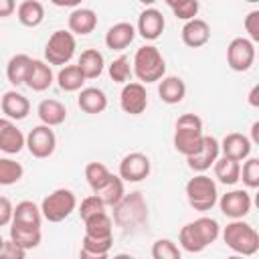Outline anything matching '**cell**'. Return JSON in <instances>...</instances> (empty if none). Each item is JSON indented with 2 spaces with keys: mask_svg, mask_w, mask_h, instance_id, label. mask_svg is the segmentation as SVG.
I'll use <instances>...</instances> for the list:
<instances>
[{
  "mask_svg": "<svg viewBox=\"0 0 259 259\" xmlns=\"http://www.w3.org/2000/svg\"><path fill=\"white\" fill-rule=\"evenodd\" d=\"M221 235V227L210 217H200L192 223H186L178 233V243L186 253H202L212 245Z\"/></svg>",
  "mask_w": 259,
  "mask_h": 259,
  "instance_id": "1",
  "label": "cell"
},
{
  "mask_svg": "<svg viewBox=\"0 0 259 259\" xmlns=\"http://www.w3.org/2000/svg\"><path fill=\"white\" fill-rule=\"evenodd\" d=\"M204 140V132H202V119L196 113H182L176 119L174 125V148L178 154H182L184 158L196 154L202 146Z\"/></svg>",
  "mask_w": 259,
  "mask_h": 259,
  "instance_id": "2",
  "label": "cell"
},
{
  "mask_svg": "<svg viewBox=\"0 0 259 259\" xmlns=\"http://www.w3.org/2000/svg\"><path fill=\"white\" fill-rule=\"evenodd\" d=\"M132 73L140 79V83H156L162 77H166V61L158 47L144 45L136 51L132 61Z\"/></svg>",
  "mask_w": 259,
  "mask_h": 259,
  "instance_id": "3",
  "label": "cell"
},
{
  "mask_svg": "<svg viewBox=\"0 0 259 259\" xmlns=\"http://www.w3.org/2000/svg\"><path fill=\"white\" fill-rule=\"evenodd\" d=\"M223 241L235 255H241V257H251L259 251V233L255 231V227H251L243 219L231 221L225 227Z\"/></svg>",
  "mask_w": 259,
  "mask_h": 259,
  "instance_id": "4",
  "label": "cell"
},
{
  "mask_svg": "<svg viewBox=\"0 0 259 259\" xmlns=\"http://www.w3.org/2000/svg\"><path fill=\"white\" fill-rule=\"evenodd\" d=\"M117 227L121 229H138L148 221V202L142 192H130L125 194L115 206H113V219Z\"/></svg>",
  "mask_w": 259,
  "mask_h": 259,
  "instance_id": "5",
  "label": "cell"
},
{
  "mask_svg": "<svg viewBox=\"0 0 259 259\" xmlns=\"http://www.w3.org/2000/svg\"><path fill=\"white\" fill-rule=\"evenodd\" d=\"M186 200L188 204L198 210V212H206L210 210L217 200H219V190H217V182L206 176V174H196L194 178H190L186 182Z\"/></svg>",
  "mask_w": 259,
  "mask_h": 259,
  "instance_id": "6",
  "label": "cell"
},
{
  "mask_svg": "<svg viewBox=\"0 0 259 259\" xmlns=\"http://www.w3.org/2000/svg\"><path fill=\"white\" fill-rule=\"evenodd\" d=\"M77 208V196L69 188H57L40 202V214L49 223H63Z\"/></svg>",
  "mask_w": 259,
  "mask_h": 259,
  "instance_id": "7",
  "label": "cell"
},
{
  "mask_svg": "<svg viewBox=\"0 0 259 259\" xmlns=\"http://www.w3.org/2000/svg\"><path fill=\"white\" fill-rule=\"evenodd\" d=\"M77 40L69 30H55L45 45V63L65 67L73 59Z\"/></svg>",
  "mask_w": 259,
  "mask_h": 259,
  "instance_id": "8",
  "label": "cell"
},
{
  "mask_svg": "<svg viewBox=\"0 0 259 259\" xmlns=\"http://www.w3.org/2000/svg\"><path fill=\"white\" fill-rule=\"evenodd\" d=\"M255 63V45L245 38V36H237L229 42L227 47V65L229 69L243 73L249 71Z\"/></svg>",
  "mask_w": 259,
  "mask_h": 259,
  "instance_id": "9",
  "label": "cell"
},
{
  "mask_svg": "<svg viewBox=\"0 0 259 259\" xmlns=\"http://www.w3.org/2000/svg\"><path fill=\"white\" fill-rule=\"evenodd\" d=\"M26 150L30 152L32 158L45 160L49 156H53L55 148H57V136L49 125H34L28 136H26Z\"/></svg>",
  "mask_w": 259,
  "mask_h": 259,
  "instance_id": "10",
  "label": "cell"
},
{
  "mask_svg": "<svg viewBox=\"0 0 259 259\" xmlns=\"http://www.w3.org/2000/svg\"><path fill=\"white\" fill-rule=\"evenodd\" d=\"M150 170H152V162L146 154L142 152H130L121 158L119 162V172L117 176L123 180V182H142L150 176Z\"/></svg>",
  "mask_w": 259,
  "mask_h": 259,
  "instance_id": "11",
  "label": "cell"
},
{
  "mask_svg": "<svg viewBox=\"0 0 259 259\" xmlns=\"http://www.w3.org/2000/svg\"><path fill=\"white\" fill-rule=\"evenodd\" d=\"M219 206H221V212L231 219V221H241L245 219L249 212H251V206H253V200H251V194L247 190H229L227 194H223L219 200Z\"/></svg>",
  "mask_w": 259,
  "mask_h": 259,
  "instance_id": "12",
  "label": "cell"
},
{
  "mask_svg": "<svg viewBox=\"0 0 259 259\" xmlns=\"http://www.w3.org/2000/svg\"><path fill=\"white\" fill-rule=\"evenodd\" d=\"M119 107L130 115H140L148 107V93L146 87L138 81H130L121 87L119 93Z\"/></svg>",
  "mask_w": 259,
  "mask_h": 259,
  "instance_id": "13",
  "label": "cell"
},
{
  "mask_svg": "<svg viewBox=\"0 0 259 259\" xmlns=\"http://www.w3.org/2000/svg\"><path fill=\"white\" fill-rule=\"evenodd\" d=\"M219 154H221L219 140L212 138V136H204L200 150H198L196 154L188 156V158H186V164H188V168L194 170L196 174H204V172L219 160Z\"/></svg>",
  "mask_w": 259,
  "mask_h": 259,
  "instance_id": "14",
  "label": "cell"
},
{
  "mask_svg": "<svg viewBox=\"0 0 259 259\" xmlns=\"http://www.w3.org/2000/svg\"><path fill=\"white\" fill-rule=\"evenodd\" d=\"M219 148H221V154L223 158H229V160H235V162H245L247 158H251V148L253 144L249 142V138L245 134H239V132H231L223 138V142H219Z\"/></svg>",
  "mask_w": 259,
  "mask_h": 259,
  "instance_id": "15",
  "label": "cell"
},
{
  "mask_svg": "<svg viewBox=\"0 0 259 259\" xmlns=\"http://www.w3.org/2000/svg\"><path fill=\"white\" fill-rule=\"evenodd\" d=\"M164 26H166V20H164L162 12L158 8H146L138 16L136 34H140L144 40H156L162 36Z\"/></svg>",
  "mask_w": 259,
  "mask_h": 259,
  "instance_id": "16",
  "label": "cell"
},
{
  "mask_svg": "<svg viewBox=\"0 0 259 259\" xmlns=\"http://www.w3.org/2000/svg\"><path fill=\"white\" fill-rule=\"evenodd\" d=\"M24 144H26V136L16 127V123L6 117H0V152L12 156L22 152Z\"/></svg>",
  "mask_w": 259,
  "mask_h": 259,
  "instance_id": "17",
  "label": "cell"
},
{
  "mask_svg": "<svg viewBox=\"0 0 259 259\" xmlns=\"http://www.w3.org/2000/svg\"><path fill=\"white\" fill-rule=\"evenodd\" d=\"M180 38L186 47L200 49L210 40V26L202 18H192V20L184 22V26L180 30Z\"/></svg>",
  "mask_w": 259,
  "mask_h": 259,
  "instance_id": "18",
  "label": "cell"
},
{
  "mask_svg": "<svg viewBox=\"0 0 259 259\" xmlns=\"http://www.w3.org/2000/svg\"><path fill=\"white\" fill-rule=\"evenodd\" d=\"M53 81H55V75H53L51 65H47L40 59H32L26 79H24V85L32 91H47L53 85Z\"/></svg>",
  "mask_w": 259,
  "mask_h": 259,
  "instance_id": "19",
  "label": "cell"
},
{
  "mask_svg": "<svg viewBox=\"0 0 259 259\" xmlns=\"http://www.w3.org/2000/svg\"><path fill=\"white\" fill-rule=\"evenodd\" d=\"M0 109L4 113L6 119L10 121H18V119H24L30 111V101L18 93V91H6L2 97H0Z\"/></svg>",
  "mask_w": 259,
  "mask_h": 259,
  "instance_id": "20",
  "label": "cell"
},
{
  "mask_svg": "<svg viewBox=\"0 0 259 259\" xmlns=\"http://www.w3.org/2000/svg\"><path fill=\"white\" fill-rule=\"evenodd\" d=\"M67 26H69V32H71L73 36H75V34H81V36L91 34V32L95 30V26H97V14H95V10H91V8L77 6V8L69 14V18H67Z\"/></svg>",
  "mask_w": 259,
  "mask_h": 259,
  "instance_id": "21",
  "label": "cell"
},
{
  "mask_svg": "<svg viewBox=\"0 0 259 259\" xmlns=\"http://www.w3.org/2000/svg\"><path fill=\"white\" fill-rule=\"evenodd\" d=\"M136 38V26L132 22H117L113 26L107 28L105 32V47L111 51H123L125 47H130Z\"/></svg>",
  "mask_w": 259,
  "mask_h": 259,
  "instance_id": "22",
  "label": "cell"
},
{
  "mask_svg": "<svg viewBox=\"0 0 259 259\" xmlns=\"http://www.w3.org/2000/svg\"><path fill=\"white\" fill-rule=\"evenodd\" d=\"M77 105H79L81 111H85L89 115H97V113L105 111L107 95L99 87H83L79 91V95H77Z\"/></svg>",
  "mask_w": 259,
  "mask_h": 259,
  "instance_id": "23",
  "label": "cell"
},
{
  "mask_svg": "<svg viewBox=\"0 0 259 259\" xmlns=\"http://www.w3.org/2000/svg\"><path fill=\"white\" fill-rule=\"evenodd\" d=\"M158 95H160V99L164 103L176 105V103H180L186 97V83L180 77H176V75L162 77L160 85H158Z\"/></svg>",
  "mask_w": 259,
  "mask_h": 259,
  "instance_id": "24",
  "label": "cell"
},
{
  "mask_svg": "<svg viewBox=\"0 0 259 259\" xmlns=\"http://www.w3.org/2000/svg\"><path fill=\"white\" fill-rule=\"evenodd\" d=\"M36 113H38L40 123L49 127L61 125L67 119V107L57 99H42L36 107Z\"/></svg>",
  "mask_w": 259,
  "mask_h": 259,
  "instance_id": "25",
  "label": "cell"
},
{
  "mask_svg": "<svg viewBox=\"0 0 259 259\" xmlns=\"http://www.w3.org/2000/svg\"><path fill=\"white\" fill-rule=\"evenodd\" d=\"M77 67H79V71L83 73L85 81H87V79H97V77L103 73L105 61H103V55H101L97 49H85V51L79 55Z\"/></svg>",
  "mask_w": 259,
  "mask_h": 259,
  "instance_id": "26",
  "label": "cell"
},
{
  "mask_svg": "<svg viewBox=\"0 0 259 259\" xmlns=\"http://www.w3.org/2000/svg\"><path fill=\"white\" fill-rule=\"evenodd\" d=\"M40 239H42L40 227H24V225L10 223V241L16 243L18 247H22L24 251L38 247Z\"/></svg>",
  "mask_w": 259,
  "mask_h": 259,
  "instance_id": "27",
  "label": "cell"
},
{
  "mask_svg": "<svg viewBox=\"0 0 259 259\" xmlns=\"http://www.w3.org/2000/svg\"><path fill=\"white\" fill-rule=\"evenodd\" d=\"M16 18L22 26L34 28L45 20V6L38 0H22L16 6Z\"/></svg>",
  "mask_w": 259,
  "mask_h": 259,
  "instance_id": "28",
  "label": "cell"
},
{
  "mask_svg": "<svg viewBox=\"0 0 259 259\" xmlns=\"http://www.w3.org/2000/svg\"><path fill=\"white\" fill-rule=\"evenodd\" d=\"M12 223L14 225H24V227H40V223H42L40 206H36L32 200H20L14 206Z\"/></svg>",
  "mask_w": 259,
  "mask_h": 259,
  "instance_id": "29",
  "label": "cell"
},
{
  "mask_svg": "<svg viewBox=\"0 0 259 259\" xmlns=\"http://www.w3.org/2000/svg\"><path fill=\"white\" fill-rule=\"evenodd\" d=\"M85 223V235L87 237H93V239H109L113 237V221L107 212H101V214H95Z\"/></svg>",
  "mask_w": 259,
  "mask_h": 259,
  "instance_id": "30",
  "label": "cell"
},
{
  "mask_svg": "<svg viewBox=\"0 0 259 259\" xmlns=\"http://www.w3.org/2000/svg\"><path fill=\"white\" fill-rule=\"evenodd\" d=\"M214 178L219 182H223L225 186H233L239 182L241 178V164L235 162V160H229V158H219L214 164Z\"/></svg>",
  "mask_w": 259,
  "mask_h": 259,
  "instance_id": "31",
  "label": "cell"
},
{
  "mask_svg": "<svg viewBox=\"0 0 259 259\" xmlns=\"http://www.w3.org/2000/svg\"><path fill=\"white\" fill-rule=\"evenodd\" d=\"M109 178H111V172L103 162H89L85 166V180L93 190V194H99L101 188L109 182Z\"/></svg>",
  "mask_w": 259,
  "mask_h": 259,
  "instance_id": "32",
  "label": "cell"
},
{
  "mask_svg": "<svg viewBox=\"0 0 259 259\" xmlns=\"http://www.w3.org/2000/svg\"><path fill=\"white\" fill-rule=\"evenodd\" d=\"M30 57L20 53V55H14L10 57L8 65H6V77L12 85H24V79H26V73H28V67H30Z\"/></svg>",
  "mask_w": 259,
  "mask_h": 259,
  "instance_id": "33",
  "label": "cell"
},
{
  "mask_svg": "<svg viewBox=\"0 0 259 259\" xmlns=\"http://www.w3.org/2000/svg\"><path fill=\"white\" fill-rule=\"evenodd\" d=\"M57 83H59V87L63 91L73 93V91H81L83 89L85 77H83V73L79 71L77 65H65L57 75Z\"/></svg>",
  "mask_w": 259,
  "mask_h": 259,
  "instance_id": "34",
  "label": "cell"
},
{
  "mask_svg": "<svg viewBox=\"0 0 259 259\" xmlns=\"http://www.w3.org/2000/svg\"><path fill=\"white\" fill-rule=\"evenodd\" d=\"M123 184H125V182H123L117 174H111L109 182L101 188V192H99L97 196L103 200L105 206H115V204L125 196V186H123Z\"/></svg>",
  "mask_w": 259,
  "mask_h": 259,
  "instance_id": "35",
  "label": "cell"
},
{
  "mask_svg": "<svg viewBox=\"0 0 259 259\" xmlns=\"http://www.w3.org/2000/svg\"><path fill=\"white\" fill-rule=\"evenodd\" d=\"M24 174V168L20 162L12 158H0V186H12L16 184Z\"/></svg>",
  "mask_w": 259,
  "mask_h": 259,
  "instance_id": "36",
  "label": "cell"
},
{
  "mask_svg": "<svg viewBox=\"0 0 259 259\" xmlns=\"http://www.w3.org/2000/svg\"><path fill=\"white\" fill-rule=\"evenodd\" d=\"M109 77H111L113 83H121V85L130 83V79H132V63H130V59L125 55H119L117 59H113L109 63Z\"/></svg>",
  "mask_w": 259,
  "mask_h": 259,
  "instance_id": "37",
  "label": "cell"
},
{
  "mask_svg": "<svg viewBox=\"0 0 259 259\" xmlns=\"http://www.w3.org/2000/svg\"><path fill=\"white\" fill-rule=\"evenodd\" d=\"M168 8L174 12L176 18L188 22V20L196 18L200 4H198V0H170L168 2Z\"/></svg>",
  "mask_w": 259,
  "mask_h": 259,
  "instance_id": "38",
  "label": "cell"
},
{
  "mask_svg": "<svg viewBox=\"0 0 259 259\" xmlns=\"http://www.w3.org/2000/svg\"><path fill=\"white\" fill-rule=\"evenodd\" d=\"M152 259H182V253L174 241L158 239L152 245Z\"/></svg>",
  "mask_w": 259,
  "mask_h": 259,
  "instance_id": "39",
  "label": "cell"
},
{
  "mask_svg": "<svg viewBox=\"0 0 259 259\" xmlns=\"http://www.w3.org/2000/svg\"><path fill=\"white\" fill-rule=\"evenodd\" d=\"M247 188H259V158H247L241 168V178Z\"/></svg>",
  "mask_w": 259,
  "mask_h": 259,
  "instance_id": "40",
  "label": "cell"
},
{
  "mask_svg": "<svg viewBox=\"0 0 259 259\" xmlns=\"http://www.w3.org/2000/svg\"><path fill=\"white\" fill-rule=\"evenodd\" d=\"M101 212H105V204H103V200H101L97 194L85 196V198L81 200V204H79L81 221H87V219H91V217H95V214H101Z\"/></svg>",
  "mask_w": 259,
  "mask_h": 259,
  "instance_id": "41",
  "label": "cell"
},
{
  "mask_svg": "<svg viewBox=\"0 0 259 259\" xmlns=\"http://www.w3.org/2000/svg\"><path fill=\"white\" fill-rule=\"evenodd\" d=\"M111 245H113V237H109V239H93V237L83 235V241H81V249L91 251V253H107L109 255Z\"/></svg>",
  "mask_w": 259,
  "mask_h": 259,
  "instance_id": "42",
  "label": "cell"
},
{
  "mask_svg": "<svg viewBox=\"0 0 259 259\" xmlns=\"http://www.w3.org/2000/svg\"><path fill=\"white\" fill-rule=\"evenodd\" d=\"M247 34H249V40L255 45L259 42V10H251L247 16H245V22H243Z\"/></svg>",
  "mask_w": 259,
  "mask_h": 259,
  "instance_id": "43",
  "label": "cell"
},
{
  "mask_svg": "<svg viewBox=\"0 0 259 259\" xmlns=\"http://www.w3.org/2000/svg\"><path fill=\"white\" fill-rule=\"evenodd\" d=\"M0 259H26V251L8 239L0 249Z\"/></svg>",
  "mask_w": 259,
  "mask_h": 259,
  "instance_id": "44",
  "label": "cell"
},
{
  "mask_svg": "<svg viewBox=\"0 0 259 259\" xmlns=\"http://www.w3.org/2000/svg\"><path fill=\"white\" fill-rule=\"evenodd\" d=\"M12 212H14V204L10 202V198L0 196V227L12 223Z\"/></svg>",
  "mask_w": 259,
  "mask_h": 259,
  "instance_id": "45",
  "label": "cell"
},
{
  "mask_svg": "<svg viewBox=\"0 0 259 259\" xmlns=\"http://www.w3.org/2000/svg\"><path fill=\"white\" fill-rule=\"evenodd\" d=\"M16 10V2L14 0H0V18L10 16Z\"/></svg>",
  "mask_w": 259,
  "mask_h": 259,
  "instance_id": "46",
  "label": "cell"
},
{
  "mask_svg": "<svg viewBox=\"0 0 259 259\" xmlns=\"http://www.w3.org/2000/svg\"><path fill=\"white\" fill-rule=\"evenodd\" d=\"M79 259H109V255L107 253H91V251L81 249L79 251Z\"/></svg>",
  "mask_w": 259,
  "mask_h": 259,
  "instance_id": "47",
  "label": "cell"
},
{
  "mask_svg": "<svg viewBox=\"0 0 259 259\" xmlns=\"http://www.w3.org/2000/svg\"><path fill=\"white\" fill-rule=\"evenodd\" d=\"M247 101H249L251 107H259V85H253V87H251Z\"/></svg>",
  "mask_w": 259,
  "mask_h": 259,
  "instance_id": "48",
  "label": "cell"
},
{
  "mask_svg": "<svg viewBox=\"0 0 259 259\" xmlns=\"http://www.w3.org/2000/svg\"><path fill=\"white\" fill-rule=\"evenodd\" d=\"M251 144H259V121H253V125H251Z\"/></svg>",
  "mask_w": 259,
  "mask_h": 259,
  "instance_id": "49",
  "label": "cell"
},
{
  "mask_svg": "<svg viewBox=\"0 0 259 259\" xmlns=\"http://www.w3.org/2000/svg\"><path fill=\"white\" fill-rule=\"evenodd\" d=\"M132 255H127V253H117V255H113V257H109V259H130Z\"/></svg>",
  "mask_w": 259,
  "mask_h": 259,
  "instance_id": "50",
  "label": "cell"
},
{
  "mask_svg": "<svg viewBox=\"0 0 259 259\" xmlns=\"http://www.w3.org/2000/svg\"><path fill=\"white\" fill-rule=\"evenodd\" d=\"M227 259H245V257H241V255H231V257H227Z\"/></svg>",
  "mask_w": 259,
  "mask_h": 259,
  "instance_id": "51",
  "label": "cell"
},
{
  "mask_svg": "<svg viewBox=\"0 0 259 259\" xmlns=\"http://www.w3.org/2000/svg\"><path fill=\"white\" fill-rule=\"evenodd\" d=\"M2 245H4V239H2V235H0V249H2Z\"/></svg>",
  "mask_w": 259,
  "mask_h": 259,
  "instance_id": "52",
  "label": "cell"
},
{
  "mask_svg": "<svg viewBox=\"0 0 259 259\" xmlns=\"http://www.w3.org/2000/svg\"><path fill=\"white\" fill-rule=\"evenodd\" d=\"M130 259H140V257H130Z\"/></svg>",
  "mask_w": 259,
  "mask_h": 259,
  "instance_id": "53",
  "label": "cell"
}]
</instances>
